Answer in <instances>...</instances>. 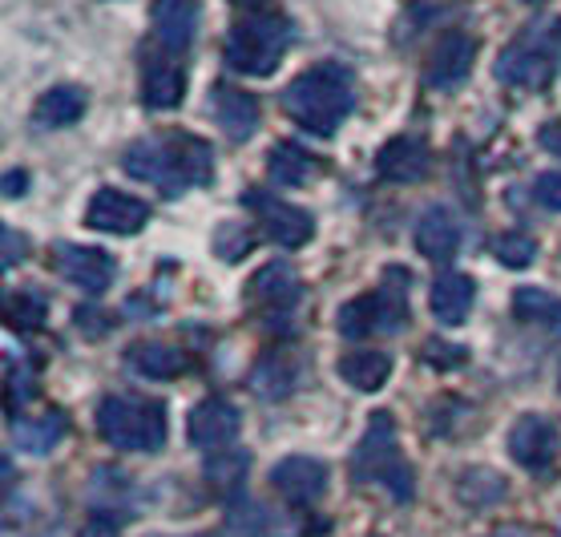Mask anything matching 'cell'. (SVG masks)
<instances>
[{
    "label": "cell",
    "instance_id": "cell-16",
    "mask_svg": "<svg viewBox=\"0 0 561 537\" xmlns=\"http://www.w3.org/2000/svg\"><path fill=\"white\" fill-rule=\"evenodd\" d=\"M428 167H433V153L424 138H412V134H400L376 153V174L388 182H421Z\"/></svg>",
    "mask_w": 561,
    "mask_h": 537
},
{
    "label": "cell",
    "instance_id": "cell-15",
    "mask_svg": "<svg viewBox=\"0 0 561 537\" xmlns=\"http://www.w3.org/2000/svg\"><path fill=\"white\" fill-rule=\"evenodd\" d=\"M198 0H153V37L167 53H182L198 33Z\"/></svg>",
    "mask_w": 561,
    "mask_h": 537
},
{
    "label": "cell",
    "instance_id": "cell-9",
    "mask_svg": "<svg viewBox=\"0 0 561 537\" xmlns=\"http://www.w3.org/2000/svg\"><path fill=\"white\" fill-rule=\"evenodd\" d=\"M53 271L61 275L65 283H73L81 292L102 295L110 283H114V259L105 255L102 247H77V243H61L53 251Z\"/></svg>",
    "mask_w": 561,
    "mask_h": 537
},
{
    "label": "cell",
    "instance_id": "cell-2",
    "mask_svg": "<svg viewBox=\"0 0 561 537\" xmlns=\"http://www.w3.org/2000/svg\"><path fill=\"white\" fill-rule=\"evenodd\" d=\"M352 110H356V77L340 61L311 65L283 90V114L319 138H332Z\"/></svg>",
    "mask_w": 561,
    "mask_h": 537
},
{
    "label": "cell",
    "instance_id": "cell-20",
    "mask_svg": "<svg viewBox=\"0 0 561 537\" xmlns=\"http://www.w3.org/2000/svg\"><path fill=\"white\" fill-rule=\"evenodd\" d=\"M472 299H477V287H472V279L469 275H460V271H445V275H436L433 292H428L433 316L445 323V328H460V323L469 320Z\"/></svg>",
    "mask_w": 561,
    "mask_h": 537
},
{
    "label": "cell",
    "instance_id": "cell-7",
    "mask_svg": "<svg viewBox=\"0 0 561 537\" xmlns=\"http://www.w3.org/2000/svg\"><path fill=\"white\" fill-rule=\"evenodd\" d=\"M404 328V287H376L368 295H356L352 304L340 307V332L347 340H368V335H392Z\"/></svg>",
    "mask_w": 561,
    "mask_h": 537
},
{
    "label": "cell",
    "instance_id": "cell-27",
    "mask_svg": "<svg viewBox=\"0 0 561 537\" xmlns=\"http://www.w3.org/2000/svg\"><path fill=\"white\" fill-rule=\"evenodd\" d=\"M513 311H517V320L546 323L549 332L561 335V299L558 295L541 292V287H522V292L513 295Z\"/></svg>",
    "mask_w": 561,
    "mask_h": 537
},
{
    "label": "cell",
    "instance_id": "cell-11",
    "mask_svg": "<svg viewBox=\"0 0 561 537\" xmlns=\"http://www.w3.org/2000/svg\"><path fill=\"white\" fill-rule=\"evenodd\" d=\"M85 222L102 235H138L146 222H150V206L134 198V194H122L114 186L93 194L90 210H85Z\"/></svg>",
    "mask_w": 561,
    "mask_h": 537
},
{
    "label": "cell",
    "instance_id": "cell-34",
    "mask_svg": "<svg viewBox=\"0 0 561 537\" xmlns=\"http://www.w3.org/2000/svg\"><path fill=\"white\" fill-rule=\"evenodd\" d=\"M4 311H9V323H13V328H37V323L45 320V304H41L37 295H28V292L13 295Z\"/></svg>",
    "mask_w": 561,
    "mask_h": 537
},
{
    "label": "cell",
    "instance_id": "cell-13",
    "mask_svg": "<svg viewBox=\"0 0 561 537\" xmlns=\"http://www.w3.org/2000/svg\"><path fill=\"white\" fill-rule=\"evenodd\" d=\"M510 453L522 469L546 473L549 465H553V457H558V429L546 416H522L510 433Z\"/></svg>",
    "mask_w": 561,
    "mask_h": 537
},
{
    "label": "cell",
    "instance_id": "cell-23",
    "mask_svg": "<svg viewBox=\"0 0 561 537\" xmlns=\"http://www.w3.org/2000/svg\"><path fill=\"white\" fill-rule=\"evenodd\" d=\"M85 90L81 85H53L49 93H41V102L33 105V122L45 129L57 126H73L85 114Z\"/></svg>",
    "mask_w": 561,
    "mask_h": 537
},
{
    "label": "cell",
    "instance_id": "cell-5",
    "mask_svg": "<svg viewBox=\"0 0 561 537\" xmlns=\"http://www.w3.org/2000/svg\"><path fill=\"white\" fill-rule=\"evenodd\" d=\"M291 49V21L279 13H251L230 28L227 65L243 77H271Z\"/></svg>",
    "mask_w": 561,
    "mask_h": 537
},
{
    "label": "cell",
    "instance_id": "cell-36",
    "mask_svg": "<svg viewBox=\"0 0 561 537\" xmlns=\"http://www.w3.org/2000/svg\"><path fill=\"white\" fill-rule=\"evenodd\" d=\"M534 198L546 210H561V170H549V174H541L534 182Z\"/></svg>",
    "mask_w": 561,
    "mask_h": 537
},
{
    "label": "cell",
    "instance_id": "cell-21",
    "mask_svg": "<svg viewBox=\"0 0 561 537\" xmlns=\"http://www.w3.org/2000/svg\"><path fill=\"white\" fill-rule=\"evenodd\" d=\"M186 93V73H182L179 61L170 57H150L146 69H141V102L150 110H174Z\"/></svg>",
    "mask_w": 561,
    "mask_h": 537
},
{
    "label": "cell",
    "instance_id": "cell-12",
    "mask_svg": "<svg viewBox=\"0 0 561 537\" xmlns=\"http://www.w3.org/2000/svg\"><path fill=\"white\" fill-rule=\"evenodd\" d=\"M271 485L291 505H316L328 489V465L316 457H287L271 469Z\"/></svg>",
    "mask_w": 561,
    "mask_h": 537
},
{
    "label": "cell",
    "instance_id": "cell-19",
    "mask_svg": "<svg viewBox=\"0 0 561 537\" xmlns=\"http://www.w3.org/2000/svg\"><path fill=\"white\" fill-rule=\"evenodd\" d=\"M251 304L263 307L267 316H287L299 304V275L287 263H267L251 279Z\"/></svg>",
    "mask_w": 561,
    "mask_h": 537
},
{
    "label": "cell",
    "instance_id": "cell-8",
    "mask_svg": "<svg viewBox=\"0 0 561 537\" xmlns=\"http://www.w3.org/2000/svg\"><path fill=\"white\" fill-rule=\"evenodd\" d=\"M243 206H251V210H255L259 227L267 230L271 243L287 247V251L304 247L307 239L316 235V222H311V215H307L304 206L283 203V198H275V194H267V191H247Z\"/></svg>",
    "mask_w": 561,
    "mask_h": 537
},
{
    "label": "cell",
    "instance_id": "cell-29",
    "mask_svg": "<svg viewBox=\"0 0 561 537\" xmlns=\"http://www.w3.org/2000/svg\"><path fill=\"white\" fill-rule=\"evenodd\" d=\"M505 498V481L497 473H489V469H469V473L460 477V501L465 505H477V510H485L493 501Z\"/></svg>",
    "mask_w": 561,
    "mask_h": 537
},
{
    "label": "cell",
    "instance_id": "cell-45",
    "mask_svg": "<svg viewBox=\"0 0 561 537\" xmlns=\"http://www.w3.org/2000/svg\"><path fill=\"white\" fill-rule=\"evenodd\" d=\"M239 4H247V0H239Z\"/></svg>",
    "mask_w": 561,
    "mask_h": 537
},
{
    "label": "cell",
    "instance_id": "cell-28",
    "mask_svg": "<svg viewBox=\"0 0 561 537\" xmlns=\"http://www.w3.org/2000/svg\"><path fill=\"white\" fill-rule=\"evenodd\" d=\"M247 469H251V457H247L243 448H218L215 457L206 460V481L218 493H239L247 481Z\"/></svg>",
    "mask_w": 561,
    "mask_h": 537
},
{
    "label": "cell",
    "instance_id": "cell-33",
    "mask_svg": "<svg viewBox=\"0 0 561 537\" xmlns=\"http://www.w3.org/2000/svg\"><path fill=\"white\" fill-rule=\"evenodd\" d=\"M255 388L263 392V397H283V392L291 388V368H287L279 356L263 359L255 372Z\"/></svg>",
    "mask_w": 561,
    "mask_h": 537
},
{
    "label": "cell",
    "instance_id": "cell-1",
    "mask_svg": "<svg viewBox=\"0 0 561 537\" xmlns=\"http://www.w3.org/2000/svg\"><path fill=\"white\" fill-rule=\"evenodd\" d=\"M122 167L129 179L153 182V186H162V194L174 198V194H186L210 182L215 150H210V141L194 138V134H158V138L134 141L122 158Z\"/></svg>",
    "mask_w": 561,
    "mask_h": 537
},
{
    "label": "cell",
    "instance_id": "cell-10",
    "mask_svg": "<svg viewBox=\"0 0 561 537\" xmlns=\"http://www.w3.org/2000/svg\"><path fill=\"white\" fill-rule=\"evenodd\" d=\"M239 429H243V416H239V409L222 397H206L203 404H194L191 424H186L191 445L206 448V453H218V448L234 445Z\"/></svg>",
    "mask_w": 561,
    "mask_h": 537
},
{
    "label": "cell",
    "instance_id": "cell-38",
    "mask_svg": "<svg viewBox=\"0 0 561 537\" xmlns=\"http://www.w3.org/2000/svg\"><path fill=\"white\" fill-rule=\"evenodd\" d=\"M0 239H4V267H16V263H21V255H28V239H25V235H16L13 227H4V235H0Z\"/></svg>",
    "mask_w": 561,
    "mask_h": 537
},
{
    "label": "cell",
    "instance_id": "cell-26",
    "mask_svg": "<svg viewBox=\"0 0 561 537\" xmlns=\"http://www.w3.org/2000/svg\"><path fill=\"white\" fill-rule=\"evenodd\" d=\"M129 364L150 376V380H170V376H182L186 372V356L170 344H134L129 347Z\"/></svg>",
    "mask_w": 561,
    "mask_h": 537
},
{
    "label": "cell",
    "instance_id": "cell-44",
    "mask_svg": "<svg viewBox=\"0 0 561 537\" xmlns=\"http://www.w3.org/2000/svg\"><path fill=\"white\" fill-rule=\"evenodd\" d=\"M194 537H206V534H194Z\"/></svg>",
    "mask_w": 561,
    "mask_h": 537
},
{
    "label": "cell",
    "instance_id": "cell-30",
    "mask_svg": "<svg viewBox=\"0 0 561 537\" xmlns=\"http://www.w3.org/2000/svg\"><path fill=\"white\" fill-rule=\"evenodd\" d=\"M493 255H497L505 267L522 271L534 263L537 243L529 239V235H522V230H510V235H497V239H493Z\"/></svg>",
    "mask_w": 561,
    "mask_h": 537
},
{
    "label": "cell",
    "instance_id": "cell-35",
    "mask_svg": "<svg viewBox=\"0 0 561 537\" xmlns=\"http://www.w3.org/2000/svg\"><path fill=\"white\" fill-rule=\"evenodd\" d=\"M33 392H37V388H33V372L9 364V412H13V416L33 400Z\"/></svg>",
    "mask_w": 561,
    "mask_h": 537
},
{
    "label": "cell",
    "instance_id": "cell-40",
    "mask_svg": "<svg viewBox=\"0 0 561 537\" xmlns=\"http://www.w3.org/2000/svg\"><path fill=\"white\" fill-rule=\"evenodd\" d=\"M81 537H117V522L114 517H90L85 529H81Z\"/></svg>",
    "mask_w": 561,
    "mask_h": 537
},
{
    "label": "cell",
    "instance_id": "cell-24",
    "mask_svg": "<svg viewBox=\"0 0 561 537\" xmlns=\"http://www.w3.org/2000/svg\"><path fill=\"white\" fill-rule=\"evenodd\" d=\"M335 372H340L356 392H376V388H383L388 376H392V356H388V352L359 347V352H347V356L335 364Z\"/></svg>",
    "mask_w": 561,
    "mask_h": 537
},
{
    "label": "cell",
    "instance_id": "cell-25",
    "mask_svg": "<svg viewBox=\"0 0 561 537\" xmlns=\"http://www.w3.org/2000/svg\"><path fill=\"white\" fill-rule=\"evenodd\" d=\"M316 170H319L316 158H311L304 146H295V141H279V146H271L267 179L275 182V186H304Z\"/></svg>",
    "mask_w": 561,
    "mask_h": 537
},
{
    "label": "cell",
    "instance_id": "cell-39",
    "mask_svg": "<svg viewBox=\"0 0 561 537\" xmlns=\"http://www.w3.org/2000/svg\"><path fill=\"white\" fill-rule=\"evenodd\" d=\"M537 141H541V150H549L553 158H561V117L558 122H549V126H541Z\"/></svg>",
    "mask_w": 561,
    "mask_h": 537
},
{
    "label": "cell",
    "instance_id": "cell-37",
    "mask_svg": "<svg viewBox=\"0 0 561 537\" xmlns=\"http://www.w3.org/2000/svg\"><path fill=\"white\" fill-rule=\"evenodd\" d=\"M424 359H428V364H436V368H457V364H465V347L428 340V344H424Z\"/></svg>",
    "mask_w": 561,
    "mask_h": 537
},
{
    "label": "cell",
    "instance_id": "cell-17",
    "mask_svg": "<svg viewBox=\"0 0 561 537\" xmlns=\"http://www.w3.org/2000/svg\"><path fill=\"white\" fill-rule=\"evenodd\" d=\"M210 110H215L218 126H222V134H227L230 141H247L259 129V117H263L255 98L243 90H234V85H215Z\"/></svg>",
    "mask_w": 561,
    "mask_h": 537
},
{
    "label": "cell",
    "instance_id": "cell-41",
    "mask_svg": "<svg viewBox=\"0 0 561 537\" xmlns=\"http://www.w3.org/2000/svg\"><path fill=\"white\" fill-rule=\"evenodd\" d=\"M25 191H28V174H25V170H9V174H4V194H9V198H21Z\"/></svg>",
    "mask_w": 561,
    "mask_h": 537
},
{
    "label": "cell",
    "instance_id": "cell-42",
    "mask_svg": "<svg viewBox=\"0 0 561 537\" xmlns=\"http://www.w3.org/2000/svg\"><path fill=\"white\" fill-rule=\"evenodd\" d=\"M489 537H522V534H489Z\"/></svg>",
    "mask_w": 561,
    "mask_h": 537
},
{
    "label": "cell",
    "instance_id": "cell-3",
    "mask_svg": "<svg viewBox=\"0 0 561 537\" xmlns=\"http://www.w3.org/2000/svg\"><path fill=\"white\" fill-rule=\"evenodd\" d=\"M561 69V16L525 25L517 37L501 49L493 73L513 90H546Z\"/></svg>",
    "mask_w": 561,
    "mask_h": 537
},
{
    "label": "cell",
    "instance_id": "cell-43",
    "mask_svg": "<svg viewBox=\"0 0 561 537\" xmlns=\"http://www.w3.org/2000/svg\"><path fill=\"white\" fill-rule=\"evenodd\" d=\"M525 4H546V0H525Z\"/></svg>",
    "mask_w": 561,
    "mask_h": 537
},
{
    "label": "cell",
    "instance_id": "cell-32",
    "mask_svg": "<svg viewBox=\"0 0 561 537\" xmlns=\"http://www.w3.org/2000/svg\"><path fill=\"white\" fill-rule=\"evenodd\" d=\"M263 525H267L263 505H255V501H239V505H230V513H227L230 537H259L263 534Z\"/></svg>",
    "mask_w": 561,
    "mask_h": 537
},
{
    "label": "cell",
    "instance_id": "cell-18",
    "mask_svg": "<svg viewBox=\"0 0 561 537\" xmlns=\"http://www.w3.org/2000/svg\"><path fill=\"white\" fill-rule=\"evenodd\" d=\"M460 247V222L448 206H428L416 222V251L433 263H448Z\"/></svg>",
    "mask_w": 561,
    "mask_h": 537
},
{
    "label": "cell",
    "instance_id": "cell-31",
    "mask_svg": "<svg viewBox=\"0 0 561 537\" xmlns=\"http://www.w3.org/2000/svg\"><path fill=\"white\" fill-rule=\"evenodd\" d=\"M255 247V235H251V227H243V222H222L215 235V251L227 263H234V259H243L247 251Z\"/></svg>",
    "mask_w": 561,
    "mask_h": 537
},
{
    "label": "cell",
    "instance_id": "cell-4",
    "mask_svg": "<svg viewBox=\"0 0 561 537\" xmlns=\"http://www.w3.org/2000/svg\"><path fill=\"white\" fill-rule=\"evenodd\" d=\"M352 473L364 485H383L396 501H412V469L400 457V441H396V421L388 412H371L368 433L359 436L356 457H352Z\"/></svg>",
    "mask_w": 561,
    "mask_h": 537
},
{
    "label": "cell",
    "instance_id": "cell-14",
    "mask_svg": "<svg viewBox=\"0 0 561 537\" xmlns=\"http://www.w3.org/2000/svg\"><path fill=\"white\" fill-rule=\"evenodd\" d=\"M472 61H477V41L469 33H445L440 45L428 57V69H424V81L428 90H453L469 77Z\"/></svg>",
    "mask_w": 561,
    "mask_h": 537
},
{
    "label": "cell",
    "instance_id": "cell-22",
    "mask_svg": "<svg viewBox=\"0 0 561 537\" xmlns=\"http://www.w3.org/2000/svg\"><path fill=\"white\" fill-rule=\"evenodd\" d=\"M65 433H69V421H65V412H57V409L41 412V416H28V421H13L16 448H25L33 457L53 453V448L61 445Z\"/></svg>",
    "mask_w": 561,
    "mask_h": 537
},
{
    "label": "cell",
    "instance_id": "cell-6",
    "mask_svg": "<svg viewBox=\"0 0 561 537\" xmlns=\"http://www.w3.org/2000/svg\"><path fill=\"white\" fill-rule=\"evenodd\" d=\"M105 445L122 453H158L167 445V404L141 397H105L98 409Z\"/></svg>",
    "mask_w": 561,
    "mask_h": 537
}]
</instances>
